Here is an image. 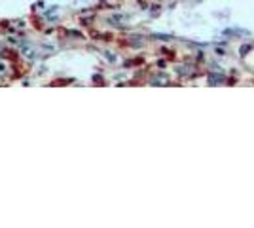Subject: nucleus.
Returning <instances> with one entry per match:
<instances>
[{"label":"nucleus","mask_w":254,"mask_h":228,"mask_svg":"<svg viewBox=\"0 0 254 228\" xmlns=\"http://www.w3.org/2000/svg\"><path fill=\"white\" fill-rule=\"evenodd\" d=\"M222 82H224L222 75H211L209 76V84H211V86H218V84H222Z\"/></svg>","instance_id":"1"}]
</instances>
